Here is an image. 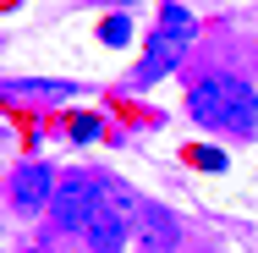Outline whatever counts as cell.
I'll return each mask as SVG.
<instances>
[{
    "instance_id": "cell-1",
    "label": "cell",
    "mask_w": 258,
    "mask_h": 253,
    "mask_svg": "<svg viewBox=\"0 0 258 253\" xmlns=\"http://www.w3.org/2000/svg\"><path fill=\"white\" fill-rule=\"evenodd\" d=\"M192 116L214 127V132H236V138H253L258 132V94L253 83H242L236 72H214L192 88Z\"/></svg>"
},
{
    "instance_id": "cell-2",
    "label": "cell",
    "mask_w": 258,
    "mask_h": 253,
    "mask_svg": "<svg viewBox=\"0 0 258 253\" xmlns=\"http://www.w3.org/2000/svg\"><path fill=\"white\" fill-rule=\"evenodd\" d=\"M192 33H198V22H192V11H187L181 0L159 6L154 39H149V50H143V66L132 72V88H149L154 77L176 72V66H181V55H187V44H192Z\"/></svg>"
},
{
    "instance_id": "cell-3",
    "label": "cell",
    "mask_w": 258,
    "mask_h": 253,
    "mask_svg": "<svg viewBox=\"0 0 258 253\" xmlns=\"http://www.w3.org/2000/svg\"><path fill=\"white\" fill-rule=\"evenodd\" d=\"M99 209H104V182H94V176H66L55 187V204H50L60 231H88L99 220Z\"/></svg>"
},
{
    "instance_id": "cell-4",
    "label": "cell",
    "mask_w": 258,
    "mask_h": 253,
    "mask_svg": "<svg viewBox=\"0 0 258 253\" xmlns=\"http://www.w3.org/2000/svg\"><path fill=\"white\" fill-rule=\"evenodd\" d=\"M55 171L50 165H22L17 176H11V209L28 220V215H39V209H50L55 204Z\"/></svg>"
},
{
    "instance_id": "cell-5",
    "label": "cell",
    "mask_w": 258,
    "mask_h": 253,
    "mask_svg": "<svg viewBox=\"0 0 258 253\" xmlns=\"http://www.w3.org/2000/svg\"><path fill=\"white\" fill-rule=\"evenodd\" d=\"M83 237L94 242V253H121V242H126V220H121V209H115V198H110V193H104L99 220H94Z\"/></svg>"
},
{
    "instance_id": "cell-6",
    "label": "cell",
    "mask_w": 258,
    "mask_h": 253,
    "mask_svg": "<svg viewBox=\"0 0 258 253\" xmlns=\"http://www.w3.org/2000/svg\"><path fill=\"white\" fill-rule=\"evenodd\" d=\"M6 94H22V99H72L77 83L72 77H11Z\"/></svg>"
},
{
    "instance_id": "cell-7",
    "label": "cell",
    "mask_w": 258,
    "mask_h": 253,
    "mask_svg": "<svg viewBox=\"0 0 258 253\" xmlns=\"http://www.w3.org/2000/svg\"><path fill=\"white\" fill-rule=\"evenodd\" d=\"M143 237H149V248L170 253L181 242V231H176V220H170V209H159V204H143Z\"/></svg>"
},
{
    "instance_id": "cell-8",
    "label": "cell",
    "mask_w": 258,
    "mask_h": 253,
    "mask_svg": "<svg viewBox=\"0 0 258 253\" xmlns=\"http://www.w3.org/2000/svg\"><path fill=\"white\" fill-rule=\"evenodd\" d=\"M99 39L110 44V50H121V44L132 39V22H126V17H104V22H99Z\"/></svg>"
},
{
    "instance_id": "cell-9",
    "label": "cell",
    "mask_w": 258,
    "mask_h": 253,
    "mask_svg": "<svg viewBox=\"0 0 258 253\" xmlns=\"http://www.w3.org/2000/svg\"><path fill=\"white\" fill-rule=\"evenodd\" d=\"M99 132H104L99 116H77V121H72V143H94Z\"/></svg>"
},
{
    "instance_id": "cell-10",
    "label": "cell",
    "mask_w": 258,
    "mask_h": 253,
    "mask_svg": "<svg viewBox=\"0 0 258 253\" xmlns=\"http://www.w3.org/2000/svg\"><path fill=\"white\" fill-rule=\"evenodd\" d=\"M187 160H192V165H204V171H225V154H220V149H209V143H204V149L192 143V149H187Z\"/></svg>"
}]
</instances>
